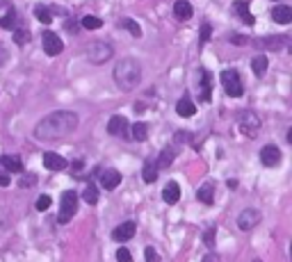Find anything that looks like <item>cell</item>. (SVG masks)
<instances>
[{"instance_id": "obj_9", "label": "cell", "mask_w": 292, "mask_h": 262, "mask_svg": "<svg viewBox=\"0 0 292 262\" xmlns=\"http://www.w3.org/2000/svg\"><path fill=\"white\" fill-rule=\"evenodd\" d=\"M135 230H137V226H135L133 221H126V223H121V226H117V228L112 230V239L114 242H128V239H133L135 237Z\"/></svg>"}, {"instance_id": "obj_21", "label": "cell", "mask_w": 292, "mask_h": 262, "mask_svg": "<svg viewBox=\"0 0 292 262\" xmlns=\"http://www.w3.org/2000/svg\"><path fill=\"white\" fill-rule=\"evenodd\" d=\"M176 112H178L180 117H194L196 114V105L190 98H180L178 105H176Z\"/></svg>"}, {"instance_id": "obj_33", "label": "cell", "mask_w": 292, "mask_h": 262, "mask_svg": "<svg viewBox=\"0 0 292 262\" xmlns=\"http://www.w3.org/2000/svg\"><path fill=\"white\" fill-rule=\"evenodd\" d=\"M117 262H133V253L128 249H119L117 251Z\"/></svg>"}, {"instance_id": "obj_6", "label": "cell", "mask_w": 292, "mask_h": 262, "mask_svg": "<svg viewBox=\"0 0 292 262\" xmlns=\"http://www.w3.org/2000/svg\"><path fill=\"white\" fill-rule=\"evenodd\" d=\"M238 128L242 132H244V135H249V137H251V135H256V132H258V128H260V119H258V114H253V112H240L238 114Z\"/></svg>"}, {"instance_id": "obj_5", "label": "cell", "mask_w": 292, "mask_h": 262, "mask_svg": "<svg viewBox=\"0 0 292 262\" xmlns=\"http://www.w3.org/2000/svg\"><path fill=\"white\" fill-rule=\"evenodd\" d=\"M87 57L92 59L94 64H105L107 59L112 57V46H110V44H105V41H96V44H92V46H89V50H87Z\"/></svg>"}, {"instance_id": "obj_17", "label": "cell", "mask_w": 292, "mask_h": 262, "mask_svg": "<svg viewBox=\"0 0 292 262\" xmlns=\"http://www.w3.org/2000/svg\"><path fill=\"white\" fill-rule=\"evenodd\" d=\"M0 164L5 167L7 173H21V171H23L21 160H19V157H14V155H2V157H0Z\"/></svg>"}, {"instance_id": "obj_29", "label": "cell", "mask_w": 292, "mask_h": 262, "mask_svg": "<svg viewBox=\"0 0 292 262\" xmlns=\"http://www.w3.org/2000/svg\"><path fill=\"white\" fill-rule=\"evenodd\" d=\"M146 135H148V128H146V123H135L133 125V137H135V142H144L146 139Z\"/></svg>"}, {"instance_id": "obj_40", "label": "cell", "mask_w": 292, "mask_h": 262, "mask_svg": "<svg viewBox=\"0 0 292 262\" xmlns=\"http://www.w3.org/2000/svg\"><path fill=\"white\" fill-rule=\"evenodd\" d=\"M231 41H233V44H244L246 37H240V34H238V37H231Z\"/></svg>"}, {"instance_id": "obj_15", "label": "cell", "mask_w": 292, "mask_h": 262, "mask_svg": "<svg viewBox=\"0 0 292 262\" xmlns=\"http://www.w3.org/2000/svg\"><path fill=\"white\" fill-rule=\"evenodd\" d=\"M178 198H180V187H178V183H169L162 190V201L165 203H169V205H173V203H178Z\"/></svg>"}, {"instance_id": "obj_14", "label": "cell", "mask_w": 292, "mask_h": 262, "mask_svg": "<svg viewBox=\"0 0 292 262\" xmlns=\"http://www.w3.org/2000/svg\"><path fill=\"white\" fill-rule=\"evenodd\" d=\"M272 19L274 23H279V25H288L292 21V9L288 5H279L272 9Z\"/></svg>"}, {"instance_id": "obj_27", "label": "cell", "mask_w": 292, "mask_h": 262, "mask_svg": "<svg viewBox=\"0 0 292 262\" xmlns=\"http://www.w3.org/2000/svg\"><path fill=\"white\" fill-rule=\"evenodd\" d=\"M34 16H37V19L41 21V23H50V21H53V14H50V9H48V7H44V5H37L34 7Z\"/></svg>"}, {"instance_id": "obj_23", "label": "cell", "mask_w": 292, "mask_h": 262, "mask_svg": "<svg viewBox=\"0 0 292 262\" xmlns=\"http://www.w3.org/2000/svg\"><path fill=\"white\" fill-rule=\"evenodd\" d=\"M158 167H155V162H146L144 169H142V178H144V183H155L158 180Z\"/></svg>"}, {"instance_id": "obj_39", "label": "cell", "mask_w": 292, "mask_h": 262, "mask_svg": "<svg viewBox=\"0 0 292 262\" xmlns=\"http://www.w3.org/2000/svg\"><path fill=\"white\" fill-rule=\"evenodd\" d=\"M7 59H9V55H7V50H5V48H0V66L5 64Z\"/></svg>"}, {"instance_id": "obj_2", "label": "cell", "mask_w": 292, "mask_h": 262, "mask_svg": "<svg viewBox=\"0 0 292 262\" xmlns=\"http://www.w3.org/2000/svg\"><path fill=\"white\" fill-rule=\"evenodd\" d=\"M140 80H142V66L137 59L126 57L114 66V82L119 85L121 92H133L135 87L140 85Z\"/></svg>"}, {"instance_id": "obj_10", "label": "cell", "mask_w": 292, "mask_h": 262, "mask_svg": "<svg viewBox=\"0 0 292 262\" xmlns=\"http://www.w3.org/2000/svg\"><path fill=\"white\" fill-rule=\"evenodd\" d=\"M260 162L265 164V167H279L281 164V151L274 144L263 146V151H260Z\"/></svg>"}, {"instance_id": "obj_24", "label": "cell", "mask_w": 292, "mask_h": 262, "mask_svg": "<svg viewBox=\"0 0 292 262\" xmlns=\"http://www.w3.org/2000/svg\"><path fill=\"white\" fill-rule=\"evenodd\" d=\"M173 157H176V151H173V148H165V151L160 153L155 167H158V169H167V167L173 162Z\"/></svg>"}, {"instance_id": "obj_11", "label": "cell", "mask_w": 292, "mask_h": 262, "mask_svg": "<svg viewBox=\"0 0 292 262\" xmlns=\"http://www.w3.org/2000/svg\"><path fill=\"white\" fill-rule=\"evenodd\" d=\"M44 167L48 171H62V169H67V160L62 155H57V153H46L44 155Z\"/></svg>"}, {"instance_id": "obj_8", "label": "cell", "mask_w": 292, "mask_h": 262, "mask_svg": "<svg viewBox=\"0 0 292 262\" xmlns=\"http://www.w3.org/2000/svg\"><path fill=\"white\" fill-rule=\"evenodd\" d=\"M260 221V212L258 210H253V208H249V210H244V212H240V216H238V228L240 230H251V228H256V223Z\"/></svg>"}, {"instance_id": "obj_22", "label": "cell", "mask_w": 292, "mask_h": 262, "mask_svg": "<svg viewBox=\"0 0 292 262\" xmlns=\"http://www.w3.org/2000/svg\"><path fill=\"white\" fill-rule=\"evenodd\" d=\"M201 78H203V82H201V89H199V98L201 103H208L210 100V73L201 71Z\"/></svg>"}, {"instance_id": "obj_37", "label": "cell", "mask_w": 292, "mask_h": 262, "mask_svg": "<svg viewBox=\"0 0 292 262\" xmlns=\"http://www.w3.org/2000/svg\"><path fill=\"white\" fill-rule=\"evenodd\" d=\"M206 244L210 246V249L215 246V228H210V230L206 233Z\"/></svg>"}, {"instance_id": "obj_3", "label": "cell", "mask_w": 292, "mask_h": 262, "mask_svg": "<svg viewBox=\"0 0 292 262\" xmlns=\"http://www.w3.org/2000/svg\"><path fill=\"white\" fill-rule=\"evenodd\" d=\"M221 85H224L226 94H228L231 98H240V96L244 94L242 78H240V73L235 71V69H228V71L221 73Z\"/></svg>"}, {"instance_id": "obj_16", "label": "cell", "mask_w": 292, "mask_h": 262, "mask_svg": "<svg viewBox=\"0 0 292 262\" xmlns=\"http://www.w3.org/2000/svg\"><path fill=\"white\" fill-rule=\"evenodd\" d=\"M119 183H121V173H119V171H114V169L103 171V176H100V185H103L105 190H114Z\"/></svg>"}, {"instance_id": "obj_35", "label": "cell", "mask_w": 292, "mask_h": 262, "mask_svg": "<svg viewBox=\"0 0 292 262\" xmlns=\"http://www.w3.org/2000/svg\"><path fill=\"white\" fill-rule=\"evenodd\" d=\"M210 34H213V27H210V23H203V25H201V44H206V41L210 39Z\"/></svg>"}, {"instance_id": "obj_20", "label": "cell", "mask_w": 292, "mask_h": 262, "mask_svg": "<svg viewBox=\"0 0 292 262\" xmlns=\"http://www.w3.org/2000/svg\"><path fill=\"white\" fill-rule=\"evenodd\" d=\"M213 191H215V187H213V183H206V185H201L199 187V191H196V198H199L201 203H206V205H210L215 201V196H213Z\"/></svg>"}, {"instance_id": "obj_38", "label": "cell", "mask_w": 292, "mask_h": 262, "mask_svg": "<svg viewBox=\"0 0 292 262\" xmlns=\"http://www.w3.org/2000/svg\"><path fill=\"white\" fill-rule=\"evenodd\" d=\"M9 183H12V180H9V176H7V173H0V187H7Z\"/></svg>"}, {"instance_id": "obj_13", "label": "cell", "mask_w": 292, "mask_h": 262, "mask_svg": "<svg viewBox=\"0 0 292 262\" xmlns=\"http://www.w3.org/2000/svg\"><path fill=\"white\" fill-rule=\"evenodd\" d=\"M233 14H235V16H240V19L244 21L246 25H253V23H256L253 14L249 12V2H244V0H240V2H235V5H233Z\"/></svg>"}, {"instance_id": "obj_28", "label": "cell", "mask_w": 292, "mask_h": 262, "mask_svg": "<svg viewBox=\"0 0 292 262\" xmlns=\"http://www.w3.org/2000/svg\"><path fill=\"white\" fill-rule=\"evenodd\" d=\"M80 23H82V27H85V30H98V27L103 25V21H100L98 16H85Z\"/></svg>"}, {"instance_id": "obj_32", "label": "cell", "mask_w": 292, "mask_h": 262, "mask_svg": "<svg viewBox=\"0 0 292 262\" xmlns=\"http://www.w3.org/2000/svg\"><path fill=\"white\" fill-rule=\"evenodd\" d=\"M50 205H53V198H50V196H46V194H44V196H39V198H37V210H48V208H50Z\"/></svg>"}, {"instance_id": "obj_41", "label": "cell", "mask_w": 292, "mask_h": 262, "mask_svg": "<svg viewBox=\"0 0 292 262\" xmlns=\"http://www.w3.org/2000/svg\"><path fill=\"white\" fill-rule=\"evenodd\" d=\"M203 262H219V258L215 256V253H210V256H206V258H203Z\"/></svg>"}, {"instance_id": "obj_34", "label": "cell", "mask_w": 292, "mask_h": 262, "mask_svg": "<svg viewBox=\"0 0 292 262\" xmlns=\"http://www.w3.org/2000/svg\"><path fill=\"white\" fill-rule=\"evenodd\" d=\"M144 258H146V262H160V256L155 253L153 246H146V249H144Z\"/></svg>"}, {"instance_id": "obj_18", "label": "cell", "mask_w": 292, "mask_h": 262, "mask_svg": "<svg viewBox=\"0 0 292 262\" xmlns=\"http://www.w3.org/2000/svg\"><path fill=\"white\" fill-rule=\"evenodd\" d=\"M192 5L187 2V0H178L176 5H173V14H176V19L180 21H187V19H192Z\"/></svg>"}, {"instance_id": "obj_36", "label": "cell", "mask_w": 292, "mask_h": 262, "mask_svg": "<svg viewBox=\"0 0 292 262\" xmlns=\"http://www.w3.org/2000/svg\"><path fill=\"white\" fill-rule=\"evenodd\" d=\"M37 183V176H32V173H27L23 180H21V187H30V185Z\"/></svg>"}, {"instance_id": "obj_12", "label": "cell", "mask_w": 292, "mask_h": 262, "mask_svg": "<svg viewBox=\"0 0 292 262\" xmlns=\"http://www.w3.org/2000/svg\"><path fill=\"white\" fill-rule=\"evenodd\" d=\"M107 132L110 135H128V119H123L121 114L112 117L107 123Z\"/></svg>"}, {"instance_id": "obj_4", "label": "cell", "mask_w": 292, "mask_h": 262, "mask_svg": "<svg viewBox=\"0 0 292 262\" xmlns=\"http://www.w3.org/2000/svg\"><path fill=\"white\" fill-rule=\"evenodd\" d=\"M78 212V194L75 191H64L62 194V203H60V223H69L73 219V214Z\"/></svg>"}, {"instance_id": "obj_26", "label": "cell", "mask_w": 292, "mask_h": 262, "mask_svg": "<svg viewBox=\"0 0 292 262\" xmlns=\"http://www.w3.org/2000/svg\"><path fill=\"white\" fill-rule=\"evenodd\" d=\"M82 198H85L89 205L94 203H98V187L96 185H87L85 187V194H82Z\"/></svg>"}, {"instance_id": "obj_19", "label": "cell", "mask_w": 292, "mask_h": 262, "mask_svg": "<svg viewBox=\"0 0 292 262\" xmlns=\"http://www.w3.org/2000/svg\"><path fill=\"white\" fill-rule=\"evenodd\" d=\"M267 57L265 55H256V57L251 59V71H253V75H258V78H263L267 73Z\"/></svg>"}, {"instance_id": "obj_25", "label": "cell", "mask_w": 292, "mask_h": 262, "mask_svg": "<svg viewBox=\"0 0 292 262\" xmlns=\"http://www.w3.org/2000/svg\"><path fill=\"white\" fill-rule=\"evenodd\" d=\"M0 27H2V30H16V9H9V12L0 19Z\"/></svg>"}, {"instance_id": "obj_31", "label": "cell", "mask_w": 292, "mask_h": 262, "mask_svg": "<svg viewBox=\"0 0 292 262\" xmlns=\"http://www.w3.org/2000/svg\"><path fill=\"white\" fill-rule=\"evenodd\" d=\"M12 39H14V44H19V46H25L27 41H30V32H27V30H16V32L12 34Z\"/></svg>"}, {"instance_id": "obj_1", "label": "cell", "mask_w": 292, "mask_h": 262, "mask_svg": "<svg viewBox=\"0 0 292 262\" xmlns=\"http://www.w3.org/2000/svg\"><path fill=\"white\" fill-rule=\"evenodd\" d=\"M78 128V114L69 110H57L53 114L44 117L34 128V137L41 142H53V139L67 137Z\"/></svg>"}, {"instance_id": "obj_30", "label": "cell", "mask_w": 292, "mask_h": 262, "mask_svg": "<svg viewBox=\"0 0 292 262\" xmlns=\"http://www.w3.org/2000/svg\"><path fill=\"white\" fill-rule=\"evenodd\" d=\"M121 25L126 27L128 32L133 34V37H142V30H140V25H137V23H135L133 19H123L121 21Z\"/></svg>"}, {"instance_id": "obj_7", "label": "cell", "mask_w": 292, "mask_h": 262, "mask_svg": "<svg viewBox=\"0 0 292 262\" xmlns=\"http://www.w3.org/2000/svg\"><path fill=\"white\" fill-rule=\"evenodd\" d=\"M41 44H44V50H46V55H50V57H55V55H60V52L64 50V44H62V39L55 32H44V37H41Z\"/></svg>"}]
</instances>
